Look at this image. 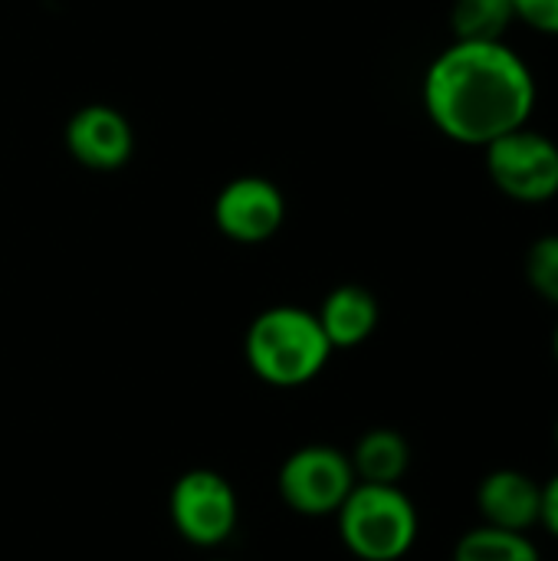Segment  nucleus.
<instances>
[{
	"mask_svg": "<svg viewBox=\"0 0 558 561\" xmlns=\"http://www.w3.org/2000/svg\"><path fill=\"white\" fill-rule=\"evenodd\" d=\"M536 76L503 39H454L424 72L421 99L431 125L467 148L529 125L536 108Z\"/></svg>",
	"mask_w": 558,
	"mask_h": 561,
	"instance_id": "1",
	"label": "nucleus"
},
{
	"mask_svg": "<svg viewBox=\"0 0 558 561\" xmlns=\"http://www.w3.org/2000/svg\"><path fill=\"white\" fill-rule=\"evenodd\" d=\"M243 355L250 371L270 388H303L316 381L332 345L312 309L303 306H270L263 309L243 339Z\"/></svg>",
	"mask_w": 558,
	"mask_h": 561,
	"instance_id": "2",
	"label": "nucleus"
},
{
	"mask_svg": "<svg viewBox=\"0 0 558 561\" xmlns=\"http://www.w3.org/2000/svg\"><path fill=\"white\" fill-rule=\"evenodd\" d=\"M339 539L358 561H401L418 542L421 519L401 486L355 483L335 513Z\"/></svg>",
	"mask_w": 558,
	"mask_h": 561,
	"instance_id": "3",
	"label": "nucleus"
},
{
	"mask_svg": "<svg viewBox=\"0 0 558 561\" xmlns=\"http://www.w3.org/2000/svg\"><path fill=\"white\" fill-rule=\"evenodd\" d=\"M168 513L174 533L187 546L217 549L237 533L240 500L224 473L210 467H194L174 480L168 496Z\"/></svg>",
	"mask_w": 558,
	"mask_h": 561,
	"instance_id": "4",
	"label": "nucleus"
},
{
	"mask_svg": "<svg viewBox=\"0 0 558 561\" xmlns=\"http://www.w3.org/2000/svg\"><path fill=\"white\" fill-rule=\"evenodd\" d=\"M355 483L358 477L352 470L349 454L329 444H309L293 450L276 473L280 500L306 519L335 516Z\"/></svg>",
	"mask_w": 558,
	"mask_h": 561,
	"instance_id": "5",
	"label": "nucleus"
},
{
	"mask_svg": "<svg viewBox=\"0 0 558 561\" xmlns=\"http://www.w3.org/2000/svg\"><path fill=\"white\" fill-rule=\"evenodd\" d=\"M487 174L500 194L516 204H546L558 197V141L523 125L487 148Z\"/></svg>",
	"mask_w": 558,
	"mask_h": 561,
	"instance_id": "6",
	"label": "nucleus"
},
{
	"mask_svg": "<svg viewBox=\"0 0 558 561\" xmlns=\"http://www.w3.org/2000/svg\"><path fill=\"white\" fill-rule=\"evenodd\" d=\"M286 220L283 191L260 174H240L227 181L214 197V227L243 247L266 243Z\"/></svg>",
	"mask_w": 558,
	"mask_h": 561,
	"instance_id": "7",
	"label": "nucleus"
},
{
	"mask_svg": "<svg viewBox=\"0 0 558 561\" xmlns=\"http://www.w3.org/2000/svg\"><path fill=\"white\" fill-rule=\"evenodd\" d=\"M66 151L89 171H118L135 154L132 122L105 102H92L72 112L66 122Z\"/></svg>",
	"mask_w": 558,
	"mask_h": 561,
	"instance_id": "8",
	"label": "nucleus"
},
{
	"mask_svg": "<svg viewBox=\"0 0 558 561\" xmlns=\"http://www.w3.org/2000/svg\"><path fill=\"white\" fill-rule=\"evenodd\" d=\"M477 513L487 526L529 533L539 526L543 513V483L523 470H493L477 486Z\"/></svg>",
	"mask_w": 558,
	"mask_h": 561,
	"instance_id": "9",
	"label": "nucleus"
},
{
	"mask_svg": "<svg viewBox=\"0 0 558 561\" xmlns=\"http://www.w3.org/2000/svg\"><path fill=\"white\" fill-rule=\"evenodd\" d=\"M316 319H319L332 352H339V348L365 345L378 329L382 309H378V299L372 289H365L358 283H345V286H335L322 299Z\"/></svg>",
	"mask_w": 558,
	"mask_h": 561,
	"instance_id": "10",
	"label": "nucleus"
},
{
	"mask_svg": "<svg viewBox=\"0 0 558 561\" xmlns=\"http://www.w3.org/2000/svg\"><path fill=\"white\" fill-rule=\"evenodd\" d=\"M349 460H352L358 483L398 486L405 473L411 470V444L395 427H372L358 437Z\"/></svg>",
	"mask_w": 558,
	"mask_h": 561,
	"instance_id": "11",
	"label": "nucleus"
},
{
	"mask_svg": "<svg viewBox=\"0 0 558 561\" xmlns=\"http://www.w3.org/2000/svg\"><path fill=\"white\" fill-rule=\"evenodd\" d=\"M454 561H543V556L526 533H510L480 523L477 529L457 539Z\"/></svg>",
	"mask_w": 558,
	"mask_h": 561,
	"instance_id": "12",
	"label": "nucleus"
},
{
	"mask_svg": "<svg viewBox=\"0 0 558 561\" xmlns=\"http://www.w3.org/2000/svg\"><path fill=\"white\" fill-rule=\"evenodd\" d=\"M451 20L457 39H503L516 13L513 0H454Z\"/></svg>",
	"mask_w": 558,
	"mask_h": 561,
	"instance_id": "13",
	"label": "nucleus"
},
{
	"mask_svg": "<svg viewBox=\"0 0 558 561\" xmlns=\"http://www.w3.org/2000/svg\"><path fill=\"white\" fill-rule=\"evenodd\" d=\"M526 279L539 299L558 306V233H546L533 240L526 253Z\"/></svg>",
	"mask_w": 558,
	"mask_h": 561,
	"instance_id": "14",
	"label": "nucleus"
},
{
	"mask_svg": "<svg viewBox=\"0 0 558 561\" xmlns=\"http://www.w3.org/2000/svg\"><path fill=\"white\" fill-rule=\"evenodd\" d=\"M513 13L529 30L558 36V0H513Z\"/></svg>",
	"mask_w": 558,
	"mask_h": 561,
	"instance_id": "15",
	"label": "nucleus"
},
{
	"mask_svg": "<svg viewBox=\"0 0 558 561\" xmlns=\"http://www.w3.org/2000/svg\"><path fill=\"white\" fill-rule=\"evenodd\" d=\"M539 526H546V533L558 539V473L549 483H543V513H539Z\"/></svg>",
	"mask_w": 558,
	"mask_h": 561,
	"instance_id": "16",
	"label": "nucleus"
},
{
	"mask_svg": "<svg viewBox=\"0 0 558 561\" xmlns=\"http://www.w3.org/2000/svg\"><path fill=\"white\" fill-rule=\"evenodd\" d=\"M553 352H556V362H558V322H556V332H553Z\"/></svg>",
	"mask_w": 558,
	"mask_h": 561,
	"instance_id": "17",
	"label": "nucleus"
},
{
	"mask_svg": "<svg viewBox=\"0 0 558 561\" xmlns=\"http://www.w3.org/2000/svg\"><path fill=\"white\" fill-rule=\"evenodd\" d=\"M556 447H558V421H556Z\"/></svg>",
	"mask_w": 558,
	"mask_h": 561,
	"instance_id": "18",
	"label": "nucleus"
},
{
	"mask_svg": "<svg viewBox=\"0 0 558 561\" xmlns=\"http://www.w3.org/2000/svg\"><path fill=\"white\" fill-rule=\"evenodd\" d=\"M214 561H230V559H214Z\"/></svg>",
	"mask_w": 558,
	"mask_h": 561,
	"instance_id": "19",
	"label": "nucleus"
}]
</instances>
